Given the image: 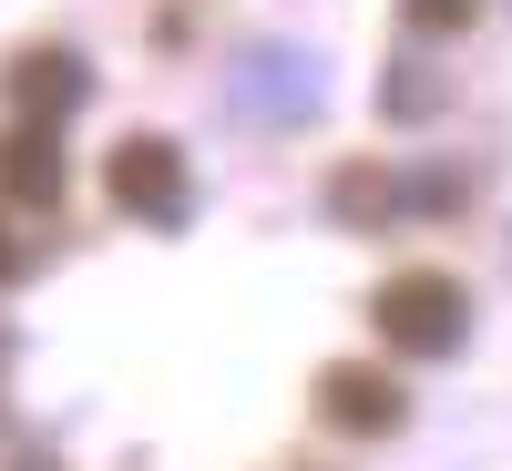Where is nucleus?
Segmentation results:
<instances>
[{"label": "nucleus", "instance_id": "obj_7", "mask_svg": "<svg viewBox=\"0 0 512 471\" xmlns=\"http://www.w3.org/2000/svg\"><path fill=\"white\" fill-rule=\"evenodd\" d=\"M11 267H21V256H11V236H0V277H11Z\"/></svg>", "mask_w": 512, "mask_h": 471}, {"label": "nucleus", "instance_id": "obj_5", "mask_svg": "<svg viewBox=\"0 0 512 471\" xmlns=\"http://www.w3.org/2000/svg\"><path fill=\"white\" fill-rule=\"evenodd\" d=\"M328 420L338 431H390L400 420V390L379 369H328Z\"/></svg>", "mask_w": 512, "mask_h": 471}, {"label": "nucleus", "instance_id": "obj_2", "mask_svg": "<svg viewBox=\"0 0 512 471\" xmlns=\"http://www.w3.org/2000/svg\"><path fill=\"white\" fill-rule=\"evenodd\" d=\"M113 205H134V216H175V205H185L175 144H123L113 154Z\"/></svg>", "mask_w": 512, "mask_h": 471}, {"label": "nucleus", "instance_id": "obj_1", "mask_svg": "<svg viewBox=\"0 0 512 471\" xmlns=\"http://www.w3.org/2000/svg\"><path fill=\"white\" fill-rule=\"evenodd\" d=\"M461 287L451 277H431V267H410V277H390L379 287V328H390V349H410V359H451L461 349Z\"/></svg>", "mask_w": 512, "mask_h": 471}, {"label": "nucleus", "instance_id": "obj_6", "mask_svg": "<svg viewBox=\"0 0 512 471\" xmlns=\"http://www.w3.org/2000/svg\"><path fill=\"white\" fill-rule=\"evenodd\" d=\"M410 21H420V31H461V21H472V0H410Z\"/></svg>", "mask_w": 512, "mask_h": 471}, {"label": "nucleus", "instance_id": "obj_3", "mask_svg": "<svg viewBox=\"0 0 512 471\" xmlns=\"http://www.w3.org/2000/svg\"><path fill=\"white\" fill-rule=\"evenodd\" d=\"M0 185L21 205H52L62 195V123H11V144H0Z\"/></svg>", "mask_w": 512, "mask_h": 471}, {"label": "nucleus", "instance_id": "obj_4", "mask_svg": "<svg viewBox=\"0 0 512 471\" xmlns=\"http://www.w3.org/2000/svg\"><path fill=\"white\" fill-rule=\"evenodd\" d=\"M11 103H21V123H62V113L82 103V62H72V52H31V62L11 72Z\"/></svg>", "mask_w": 512, "mask_h": 471}]
</instances>
